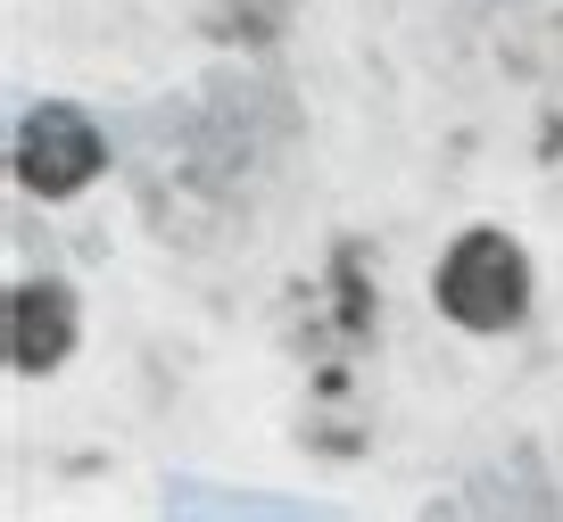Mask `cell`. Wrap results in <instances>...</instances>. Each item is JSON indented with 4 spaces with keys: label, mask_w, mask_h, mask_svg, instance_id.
I'll list each match as a JSON object with an SVG mask.
<instances>
[{
    "label": "cell",
    "mask_w": 563,
    "mask_h": 522,
    "mask_svg": "<svg viewBox=\"0 0 563 522\" xmlns=\"http://www.w3.org/2000/svg\"><path fill=\"white\" fill-rule=\"evenodd\" d=\"M431 298H440V315H456L464 331H506V324H522V307H530V258L506 241V232L473 225L440 258Z\"/></svg>",
    "instance_id": "6da1fadb"
},
{
    "label": "cell",
    "mask_w": 563,
    "mask_h": 522,
    "mask_svg": "<svg viewBox=\"0 0 563 522\" xmlns=\"http://www.w3.org/2000/svg\"><path fill=\"white\" fill-rule=\"evenodd\" d=\"M100 166H108V141L91 133L84 108H67V100L25 108V124H18V183H25V192L75 199Z\"/></svg>",
    "instance_id": "7a4b0ae2"
},
{
    "label": "cell",
    "mask_w": 563,
    "mask_h": 522,
    "mask_svg": "<svg viewBox=\"0 0 563 522\" xmlns=\"http://www.w3.org/2000/svg\"><path fill=\"white\" fill-rule=\"evenodd\" d=\"M75 348V291L67 282H18L9 291V366L18 373H51Z\"/></svg>",
    "instance_id": "3957f363"
}]
</instances>
